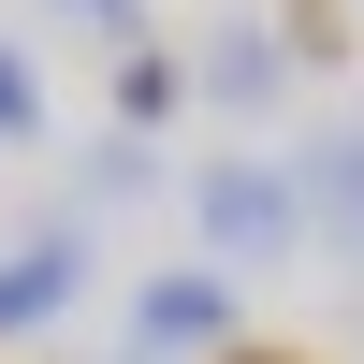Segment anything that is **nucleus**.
<instances>
[{
  "label": "nucleus",
  "mask_w": 364,
  "mask_h": 364,
  "mask_svg": "<svg viewBox=\"0 0 364 364\" xmlns=\"http://www.w3.org/2000/svg\"><path fill=\"white\" fill-rule=\"evenodd\" d=\"M146 336H161V350H204V336H233L219 277H161V291H146Z\"/></svg>",
  "instance_id": "20e7f679"
},
{
  "label": "nucleus",
  "mask_w": 364,
  "mask_h": 364,
  "mask_svg": "<svg viewBox=\"0 0 364 364\" xmlns=\"http://www.w3.org/2000/svg\"><path fill=\"white\" fill-rule=\"evenodd\" d=\"M336 29H350L336 0H291V29H277V44H291V58H321V44H336Z\"/></svg>",
  "instance_id": "0eeeda50"
},
{
  "label": "nucleus",
  "mask_w": 364,
  "mask_h": 364,
  "mask_svg": "<svg viewBox=\"0 0 364 364\" xmlns=\"http://www.w3.org/2000/svg\"><path fill=\"white\" fill-rule=\"evenodd\" d=\"M204 364H321V350H277V336H219Z\"/></svg>",
  "instance_id": "1a4fd4ad"
},
{
  "label": "nucleus",
  "mask_w": 364,
  "mask_h": 364,
  "mask_svg": "<svg viewBox=\"0 0 364 364\" xmlns=\"http://www.w3.org/2000/svg\"><path fill=\"white\" fill-rule=\"evenodd\" d=\"M190 219H204V248H233V262H248V248H291L306 190H291V175H262V161H219V175L190 190Z\"/></svg>",
  "instance_id": "f257e3e1"
},
{
  "label": "nucleus",
  "mask_w": 364,
  "mask_h": 364,
  "mask_svg": "<svg viewBox=\"0 0 364 364\" xmlns=\"http://www.w3.org/2000/svg\"><path fill=\"white\" fill-rule=\"evenodd\" d=\"M29 132H44V73L0 44V146H29Z\"/></svg>",
  "instance_id": "423d86ee"
},
{
  "label": "nucleus",
  "mask_w": 364,
  "mask_h": 364,
  "mask_svg": "<svg viewBox=\"0 0 364 364\" xmlns=\"http://www.w3.org/2000/svg\"><path fill=\"white\" fill-rule=\"evenodd\" d=\"M73 29H102V44H146V0H73Z\"/></svg>",
  "instance_id": "6e6552de"
},
{
  "label": "nucleus",
  "mask_w": 364,
  "mask_h": 364,
  "mask_svg": "<svg viewBox=\"0 0 364 364\" xmlns=\"http://www.w3.org/2000/svg\"><path fill=\"white\" fill-rule=\"evenodd\" d=\"M175 102H190V73H175V58H146V44H117V117H132V132H161Z\"/></svg>",
  "instance_id": "39448f33"
},
{
  "label": "nucleus",
  "mask_w": 364,
  "mask_h": 364,
  "mask_svg": "<svg viewBox=\"0 0 364 364\" xmlns=\"http://www.w3.org/2000/svg\"><path fill=\"white\" fill-rule=\"evenodd\" d=\"M73 277H87V233H29V248L0 262V336L58 321V306H73Z\"/></svg>",
  "instance_id": "f03ea898"
},
{
  "label": "nucleus",
  "mask_w": 364,
  "mask_h": 364,
  "mask_svg": "<svg viewBox=\"0 0 364 364\" xmlns=\"http://www.w3.org/2000/svg\"><path fill=\"white\" fill-rule=\"evenodd\" d=\"M204 87H219V102H277V87H291V44H277V29H219V44H204Z\"/></svg>",
  "instance_id": "7ed1b4c3"
}]
</instances>
